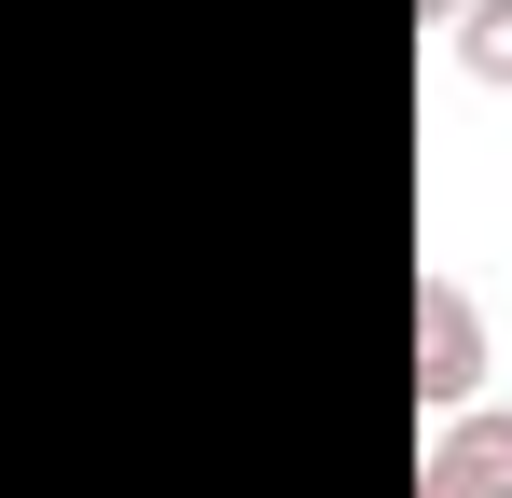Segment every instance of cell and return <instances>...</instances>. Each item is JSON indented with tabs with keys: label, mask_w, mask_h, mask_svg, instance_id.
<instances>
[{
	"label": "cell",
	"mask_w": 512,
	"mask_h": 498,
	"mask_svg": "<svg viewBox=\"0 0 512 498\" xmlns=\"http://www.w3.org/2000/svg\"><path fill=\"white\" fill-rule=\"evenodd\" d=\"M457 14H471V0H416V28H457Z\"/></svg>",
	"instance_id": "277c9868"
},
{
	"label": "cell",
	"mask_w": 512,
	"mask_h": 498,
	"mask_svg": "<svg viewBox=\"0 0 512 498\" xmlns=\"http://www.w3.org/2000/svg\"><path fill=\"white\" fill-rule=\"evenodd\" d=\"M471 388H485V319H471L457 277H416V402L471 415Z\"/></svg>",
	"instance_id": "6da1fadb"
},
{
	"label": "cell",
	"mask_w": 512,
	"mask_h": 498,
	"mask_svg": "<svg viewBox=\"0 0 512 498\" xmlns=\"http://www.w3.org/2000/svg\"><path fill=\"white\" fill-rule=\"evenodd\" d=\"M416 498H512V415H443V443L416 457Z\"/></svg>",
	"instance_id": "7a4b0ae2"
},
{
	"label": "cell",
	"mask_w": 512,
	"mask_h": 498,
	"mask_svg": "<svg viewBox=\"0 0 512 498\" xmlns=\"http://www.w3.org/2000/svg\"><path fill=\"white\" fill-rule=\"evenodd\" d=\"M457 70L512 97V0H471V14H457Z\"/></svg>",
	"instance_id": "3957f363"
}]
</instances>
